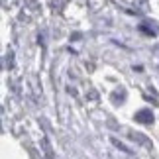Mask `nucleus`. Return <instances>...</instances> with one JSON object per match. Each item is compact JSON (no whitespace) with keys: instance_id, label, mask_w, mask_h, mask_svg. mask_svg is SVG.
<instances>
[]
</instances>
